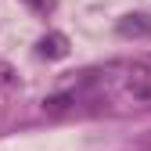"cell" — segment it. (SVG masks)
Here are the masks:
<instances>
[{"label":"cell","instance_id":"cell-2","mask_svg":"<svg viewBox=\"0 0 151 151\" xmlns=\"http://www.w3.org/2000/svg\"><path fill=\"white\" fill-rule=\"evenodd\" d=\"M36 54H40V58H47V61L65 58V54H68V36H65V32H47L43 40L36 43Z\"/></svg>","mask_w":151,"mask_h":151},{"label":"cell","instance_id":"cell-3","mask_svg":"<svg viewBox=\"0 0 151 151\" xmlns=\"http://www.w3.org/2000/svg\"><path fill=\"white\" fill-rule=\"evenodd\" d=\"M25 4H29L32 11H47V7H50V0H25Z\"/></svg>","mask_w":151,"mask_h":151},{"label":"cell","instance_id":"cell-1","mask_svg":"<svg viewBox=\"0 0 151 151\" xmlns=\"http://www.w3.org/2000/svg\"><path fill=\"white\" fill-rule=\"evenodd\" d=\"M115 32L122 36V40H147V36H151V18L140 14V11L122 14V18H119V25H115Z\"/></svg>","mask_w":151,"mask_h":151}]
</instances>
